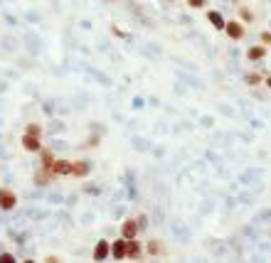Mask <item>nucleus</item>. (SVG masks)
Instances as JSON below:
<instances>
[{"mask_svg": "<svg viewBox=\"0 0 271 263\" xmlns=\"http://www.w3.org/2000/svg\"><path fill=\"white\" fill-rule=\"evenodd\" d=\"M15 204H18L15 192H13V190H8V187H0V209L10 212V209H15Z\"/></svg>", "mask_w": 271, "mask_h": 263, "instance_id": "nucleus-1", "label": "nucleus"}, {"mask_svg": "<svg viewBox=\"0 0 271 263\" xmlns=\"http://www.w3.org/2000/svg\"><path fill=\"white\" fill-rule=\"evenodd\" d=\"M138 229H141V224L136 222V219H126L123 224H121V236L123 238H136V234H138Z\"/></svg>", "mask_w": 271, "mask_h": 263, "instance_id": "nucleus-2", "label": "nucleus"}, {"mask_svg": "<svg viewBox=\"0 0 271 263\" xmlns=\"http://www.w3.org/2000/svg\"><path fill=\"white\" fill-rule=\"evenodd\" d=\"M126 254H128V238H119V241L111 244V256H114L116 261L126 258Z\"/></svg>", "mask_w": 271, "mask_h": 263, "instance_id": "nucleus-3", "label": "nucleus"}, {"mask_svg": "<svg viewBox=\"0 0 271 263\" xmlns=\"http://www.w3.org/2000/svg\"><path fill=\"white\" fill-rule=\"evenodd\" d=\"M109 256H111V244L101 238V241L96 244V248H94V261H106Z\"/></svg>", "mask_w": 271, "mask_h": 263, "instance_id": "nucleus-4", "label": "nucleus"}, {"mask_svg": "<svg viewBox=\"0 0 271 263\" xmlns=\"http://www.w3.org/2000/svg\"><path fill=\"white\" fill-rule=\"evenodd\" d=\"M72 165H74V162H69V160H55V165H52V175L55 177L72 175Z\"/></svg>", "mask_w": 271, "mask_h": 263, "instance_id": "nucleus-5", "label": "nucleus"}, {"mask_svg": "<svg viewBox=\"0 0 271 263\" xmlns=\"http://www.w3.org/2000/svg\"><path fill=\"white\" fill-rule=\"evenodd\" d=\"M224 32H227L232 40H241V37H244V25L237 22V20H229V22L224 25Z\"/></svg>", "mask_w": 271, "mask_h": 263, "instance_id": "nucleus-6", "label": "nucleus"}, {"mask_svg": "<svg viewBox=\"0 0 271 263\" xmlns=\"http://www.w3.org/2000/svg\"><path fill=\"white\" fill-rule=\"evenodd\" d=\"M23 148H25L28 152H37V150H42V146H40V136L25 133V136H23Z\"/></svg>", "mask_w": 271, "mask_h": 263, "instance_id": "nucleus-7", "label": "nucleus"}, {"mask_svg": "<svg viewBox=\"0 0 271 263\" xmlns=\"http://www.w3.org/2000/svg\"><path fill=\"white\" fill-rule=\"evenodd\" d=\"M87 175H89V162L77 160V162L72 165V177H87Z\"/></svg>", "mask_w": 271, "mask_h": 263, "instance_id": "nucleus-8", "label": "nucleus"}, {"mask_svg": "<svg viewBox=\"0 0 271 263\" xmlns=\"http://www.w3.org/2000/svg\"><path fill=\"white\" fill-rule=\"evenodd\" d=\"M246 57L251 59V62H259V59L266 57V47H264V44H256V47H251V50L246 52Z\"/></svg>", "mask_w": 271, "mask_h": 263, "instance_id": "nucleus-9", "label": "nucleus"}, {"mask_svg": "<svg viewBox=\"0 0 271 263\" xmlns=\"http://www.w3.org/2000/svg\"><path fill=\"white\" fill-rule=\"evenodd\" d=\"M207 20H210L217 30H224V25H227V22H224V18H222L217 10H210V12H207Z\"/></svg>", "mask_w": 271, "mask_h": 263, "instance_id": "nucleus-10", "label": "nucleus"}, {"mask_svg": "<svg viewBox=\"0 0 271 263\" xmlns=\"http://www.w3.org/2000/svg\"><path fill=\"white\" fill-rule=\"evenodd\" d=\"M126 258H141V246L136 244V238L128 241V254H126Z\"/></svg>", "mask_w": 271, "mask_h": 263, "instance_id": "nucleus-11", "label": "nucleus"}, {"mask_svg": "<svg viewBox=\"0 0 271 263\" xmlns=\"http://www.w3.org/2000/svg\"><path fill=\"white\" fill-rule=\"evenodd\" d=\"M52 165H55V155H52L50 150H42V168L52 170Z\"/></svg>", "mask_w": 271, "mask_h": 263, "instance_id": "nucleus-12", "label": "nucleus"}, {"mask_svg": "<svg viewBox=\"0 0 271 263\" xmlns=\"http://www.w3.org/2000/svg\"><path fill=\"white\" fill-rule=\"evenodd\" d=\"M259 82H261V74H256V72H251V74L246 76V84H249V86H256Z\"/></svg>", "mask_w": 271, "mask_h": 263, "instance_id": "nucleus-13", "label": "nucleus"}, {"mask_svg": "<svg viewBox=\"0 0 271 263\" xmlns=\"http://www.w3.org/2000/svg\"><path fill=\"white\" fill-rule=\"evenodd\" d=\"M148 254H151V256H155V254H163V246H160L158 241H151V244H148Z\"/></svg>", "mask_w": 271, "mask_h": 263, "instance_id": "nucleus-14", "label": "nucleus"}, {"mask_svg": "<svg viewBox=\"0 0 271 263\" xmlns=\"http://www.w3.org/2000/svg\"><path fill=\"white\" fill-rule=\"evenodd\" d=\"M25 133H32V136H42V128H40L37 123H30V126L25 128Z\"/></svg>", "mask_w": 271, "mask_h": 263, "instance_id": "nucleus-15", "label": "nucleus"}, {"mask_svg": "<svg viewBox=\"0 0 271 263\" xmlns=\"http://www.w3.org/2000/svg\"><path fill=\"white\" fill-rule=\"evenodd\" d=\"M205 2H207V0H187V5H190V8H195V10L205 8Z\"/></svg>", "mask_w": 271, "mask_h": 263, "instance_id": "nucleus-16", "label": "nucleus"}, {"mask_svg": "<svg viewBox=\"0 0 271 263\" xmlns=\"http://www.w3.org/2000/svg\"><path fill=\"white\" fill-rule=\"evenodd\" d=\"M259 40H261V44H271V32H266V30H264V32L259 34Z\"/></svg>", "mask_w": 271, "mask_h": 263, "instance_id": "nucleus-17", "label": "nucleus"}, {"mask_svg": "<svg viewBox=\"0 0 271 263\" xmlns=\"http://www.w3.org/2000/svg\"><path fill=\"white\" fill-rule=\"evenodd\" d=\"M13 261H15L13 254H0V263H13Z\"/></svg>", "mask_w": 271, "mask_h": 263, "instance_id": "nucleus-18", "label": "nucleus"}, {"mask_svg": "<svg viewBox=\"0 0 271 263\" xmlns=\"http://www.w3.org/2000/svg\"><path fill=\"white\" fill-rule=\"evenodd\" d=\"M239 15L244 18V20H251V18H254V15H251V12H249L246 8H239Z\"/></svg>", "mask_w": 271, "mask_h": 263, "instance_id": "nucleus-19", "label": "nucleus"}, {"mask_svg": "<svg viewBox=\"0 0 271 263\" xmlns=\"http://www.w3.org/2000/svg\"><path fill=\"white\" fill-rule=\"evenodd\" d=\"M87 146H99V136H94V138H89V140H87Z\"/></svg>", "mask_w": 271, "mask_h": 263, "instance_id": "nucleus-20", "label": "nucleus"}, {"mask_svg": "<svg viewBox=\"0 0 271 263\" xmlns=\"http://www.w3.org/2000/svg\"><path fill=\"white\" fill-rule=\"evenodd\" d=\"M266 86L271 88V76H266Z\"/></svg>", "mask_w": 271, "mask_h": 263, "instance_id": "nucleus-21", "label": "nucleus"}]
</instances>
